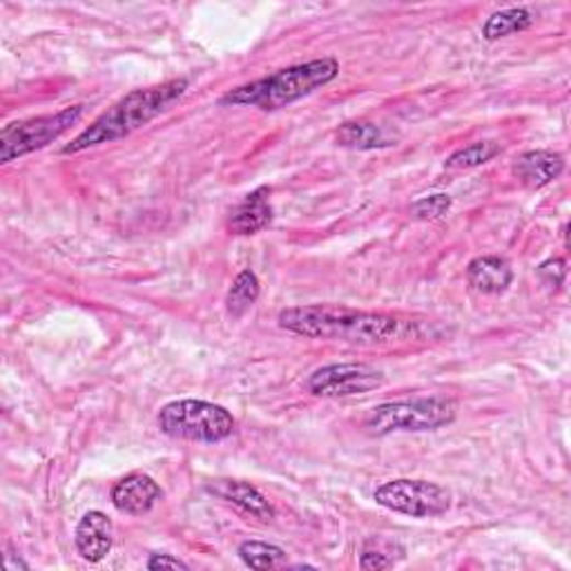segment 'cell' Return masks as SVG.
I'll list each match as a JSON object with an SVG mask.
<instances>
[{
    "label": "cell",
    "instance_id": "obj_14",
    "mask_svg": "<svg viewBox=\"0 0 571 571\" xmlns=\"http://www.w3.org/2000/svg\"><path fill=\"white\" fill-rule=\"evenodd\" d=\"M562 170H564L562 157L556 153H549V150L525 153L514 166L516 177L531 190L545 188L547 183L558 179L562 175Z\"/></svg>",
    "mask_w": 571,
    "mask_h": 571
},
{
    "label": "cell",
    "instance_id": "obj_12",
    "mask_svg": "<svg viewBox=\"0 0 571 571\" xmlns=\"http://www.w3.org/2000/svg\"><path fill=\"white\" fill-rule=\"evenodd\" d=\"M270 188L261 186L253 190L231 214L228 228L233 235H255L270 226L272 222V205H270Z\"/></svg>",
    "mask_w": 571,
    "mask_h": 571
},
{
    "label": "cell",
    "instance_id": "obj_2",
    "mask_svg": "<svg viewBox=\"0 0 571 571\" xmlns=\"http://www.w3.org/2000/svg\"><path fill=\"white\" fill-rule=\"evenodd\" d=\"M188 90L186 79H175L161 86H153L146 90H134L108 108L90 127H86L75 141L67 143L63 155H77L103 143H114L119 138L130 136L155 121L159 114L170 110Z\"/></svg>",
    "mask_w": 571,
    "mask_h": 571
},
{
    "label": "cell",
    "instance_id": "obj_13",
    "mask_svg": "<svg viewBox=\"0 0 571 571\" xmlns=\"http://www.w3.org/2000/svg\"><path fill=\"white\" fill-rule=\"evenodd\" d=\"M467 279L471 289H475L482 295H500L505 293L512 281L514 270L507 259L503 257H478L467 268Z\"/></svg>",
    "mask_w": 571,
    "mask_h": 571
},
{
    "label": "cell",
    "instance_id": "obj_8",
    "mask_svg": "<svg viewBox=\"0 0 571 571\" xmlns=\"http://www.w3.org/2000/svg\"><path fill=\"white\" fill-rule=\"evenodd\" d=\"M384 384V373L365 362H344L317 369L306 387L317 398H352Z\"/></svg>",
    "mask_w": 571,
    "mask_h": 571
},
{
    "label": "cell",
    "instance_id": "obj_23",
    "mask_svg": "<svg viewBox=\"0 0 571 571\" xmlns=\"http://www.w3.org/2000/svg\"><path fill=\"white\" fill-rule=\"evenodd\" d=\"M148 569H153V571L155 569H183V571H188L190 567L183 560H179L170 553H153L150 560H148Z\"/></svg>",
    "mask_w": 571,
    "mask_h": 571
},
{
    "label": "cell",
    "instance_id": "obj_15",
    "mask_svg": "<svg viewBox=\"0 0 571 571\" xmlns=\"http://www.w3.org/2000/svg\"><path fill=\"white\" fill-rule=\"evenodd\" d=\"M335 138L342 148H352V150H378V148L395 146L393 138L380 125L369 121H350L339 125Z\"/></svg>",
    "mask_w": 571,
    "mask_h": 571
},
{
    "label": "cell",
    "instance_id": "obj_7",
    "mask_svg": "<svg viewBox=\"0 0 571 571\" xmlns=\"http://www.w3.org/2000/svg\"><path fill=\"white\" fill-rule=\"evenodd\" d=\"M376 503L411 518H436L451 510L454 495L447 486L428 480H391L376 489Z\"/></svg>",
    "mask_w": 571,
    "mask_h": 571
},
{
    "label": "cell",
    "instance_id": "obj_19",
    "mask_svg": "<svg viewBox=\"0 0 571 571\" xmlns=\"http://www.w3.org/2000/svg\"><path fill=\"white\" fill-rule=\"evenodd\" d=\"M239 558L250 569H275L286 560V551L277 545L259 542V540H246L239 545Z\"/></svg>",
    "mask_w": 571,
    "mask_h": 571
},
{
    "label": "cell",
    "instance_id": "obj_17",
    "mask_svg": "<svg viewBox=\"0 0 571 571\" xmlns=\"http://www.w3.org/2000/svg\"><path fill=\"white\" fill-rule=\"evenodd\" d=\"M259 298V279L253 270H244L237 275L233 289L226 298V309L233 317H242Z\"/></svg>",
    "mask_w": 571,
    "mask_h": 571
},
{
    "label": "cell",
    "instance_id": "obj_18",
    "mask_svg": "<svg viewBox=\"0 0 571 571\" xmlns=\"http://www.w3.org/2000/svg\"><path fill=\"white\" fill-rule=\"evenodd\" d=\"M500 153H503V148H500L495 141H478V143H471V146L454 153L447 159V168L449 170L478 168V166H484L486 161H491L493 157H497Z\"/></svg>",
    "mask_w": 571,
    "mask_h": 571
},
{
    "label": "cell",
    "instance_id": "obj_11",
    "mask_svg": "<svg viewBox=\"0 0 571 571\" xmlns=\"http://www.w3.org/2000/svg\"><path fill=\"white\" fill-rule=\"evenodd\" d=\"M210 493H214L217 497L226 500V503H233L235 507H239L242 512L250 514L257 520H272L275 518V510L266 500V495L242 480H214L205 486Z\"/></svg>",
    "mask_w": 571,
    "mask_h": 571
},
{
    "label": "cell",
    "instance_id": "obj_16",
    "mask_svg": "<svg viewBox=\"0 0 571 571\" xmlns=\"http://www.w3.org/2000/svg\"><path fill=\"white\" fill-rule=\"evenodd\" d=\"M534 25V16L529 10L525 8H510V10H503V12H495L486 19L484 27H482V36L486 41H500L505 36H512V34H518V32H525Z\"/></svg>",
    "mask_w": 571,
    "mask_h": 571
},
{
    "label": "cell",
    "instance_id": "obj_21",
    "mask_svg": "<svg viewBox=\"0 0 571 571\" xmlns=\"http://www.w3.org/2000/svg\"><path fill=\"white\" fill-rule=\"evenodd\" d=\"M393 564H395V558H391L387 549H380L378 538L369 540L365 545L362 556H360V567L362 569H391Z\"/></svg>",
    "mask_w": 571,
    "mask_h": 571
},
{
    "label": "cell",
    "instance_id": "obj_5",
    "mask_svg": "<svg viewBox=\"0 0 571 571\" xmlns=\"http://www.w3.org/2000/svg\"><path fill=\"white\" fill-rule=\"evenodd\" d=\"M458 404L447 395H428L380 404L367 417V428L373 436H391L395 432H436L456 419Z\"/></svg>",
    "mask_w": 571,
    "mask_h": 571
},
{
    "label": "cell",
    "instance_id": "obj_22",
    "mask_svg": "<svg viewBox=\"0 0 571 571\" xmlns=\"http://www.w3.org/2000/svg\"><path fill=\"white\" fill-rule=\"evenodd\" d=\"M538 275H540L549 286H553V289H558V286L562 283V279H564V275H567L564 261H562V259H547L545 264L538 266Z\"/></svg>",
    "mask_w": 571,
    "mask_h": 571
},
{
    "label": "cell",
    "instance_id": "obj_1",
    "mask_svg": "<svg viewBox=\"0 0 571 571\" xmlns=\"http://www.w3.org/2000/svg\"><path fill=\"white\" fill-rule=\"evenodd\" d=\"M279 326L302 337L331 339L352 346H380L408 337V322L384 313H365L346 306L313 304L279 313Z\"/></svg>",
    "mask_w": 571,
    "mask_h": 571
},
{
    "label": "cell",
    "instance_id": "obj_6",
    "mask_svg": "<svg viewBox=\"0 0 571 571\" xmlns=\"http://www.w3.org/2000/svg\"><path fill=\"white\" fill-rule=\"evenodd\" d=\"M83 116V105H71L56 114L34 116L25 121H14L0 132V164H10L30 153H36L52 141L63 136L71 125Z\"/></svg>",
    "mask_w": 571,
    "mask_h": 571
},
{
    "label": "cell",
    "instance_id": "obj_4",
    "mask_svg": "<svg viewBox=\"0 0 571 571\" xmlns=\"http://www.w3.org/2000/svg\"><path fill=\"white\" fill-rule=\"evenodd\" d=\"M161 434L175 440L214 445L233 436L235 417L220 404L203 400H177L159 411Z\"/></svg>",
    "mask_w": 571,
    "mask_h": 571
},
{
    "label": "cell",
    "instance_id": "obj_3",
    "mask_svg": "<svg viewBox=\"0 0 571 571\" xmlns=\"http://www.w3.org/2000/svg\"><path fill=\"white\" fill-rule=\"evenodd\" d=\"M339 75V63L333 56H324L317 60L300 63L293 67H286L268 75L264 79H257L253 83L239 86L222 97V105H246L257 108L264 112L281 110L291 105L315 90L328 86Z\"/></svg>",
    "mask_w": 571,
    "mask_h": 571
},
{
    "label": "cell",
    "instance_id": "obj_9",
    "mask_svg": "<svg viewBox=\"0 0 571 571\" xmlns=\"http://www.w3.org/2000/svg\"><path fill=\"white\" fill-rule=\"evenodd\" d=\"M164 497L161 486L143 473H132L123 480H119L112 489V505L127 516H143Z\"/></svg>",
    "mask_w": 571,
    "mask_h": 571
},
{
    "label": "cell",
    "instance_id": "obj_10",
    "mask_svg": "<svg viewBox=\"0 0 571 571\" xmlns=\"http://www.w3.org/2000/svg\"><path fill=\"white\" fill-rule=\"evenodd\" d=\"M77 551L88 562H101L114 545V523L103 512H88L77 527Z\"/></svg>",
    "mask_w": 571,
    "mask_h": 571
},
{
    "label": "cell",
    "instance_id": "obj_20",
    "mask_svg": "<svg viewBox=\"0 0 571 571\" xmlns=\"http://www.w3.org/2000/svg\"><path fill=\"white\" fill-rule=\"evenodd\" d=\"M451 197L449 194H432V197H422L411 205L413 217L419 222H434L440 220L443 214L449 212L451 208Z\"/></svg>",
    "mask_w": 571,
    "mask_h": 571
}]
</instances>
